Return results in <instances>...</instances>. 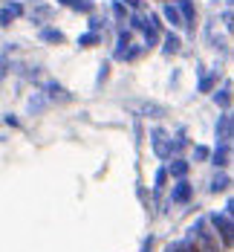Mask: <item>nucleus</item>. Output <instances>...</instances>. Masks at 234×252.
I'll list each match as a JSON object with an SVG mask.
<instances>
[{"mask_svg": "<svg viewBox=\"0 0 234 252\" xmlns=\"http://www.w3.org/2000/svg\"><path fill=\"white\" fill-rule=\"evenodd\" d=\"M107 70H110V64H102V73H99V81H104V78H107Z\"/></svg>", "mask_w": 234, "mask_h": 252, "instance_id": "obj_34", "label": "nucleus"}, {"mask_svg": "<svg viewBox=\"0 0 234 252\" xmlns=\"http://www.w3.org/2000/svg\"><path fill=\"white\" fill-rule=\"evenodd\" d=\"M188 241L194 244V250L197 252H220V241H217V235L211 232L206 218H197L191 229H188Z\"/></svg>", "mask_w": 234, "mask_h": 252, "instance_id": "obj_1", "label": "nucleus"}, {"mask_svg": "<svg viewBox=\"0 0 234 252\" xmlns=\"http://www.w3.org/2000/svg\"><path fill=\"white\" fill-rule=\"evenodd\" d=\"M38 38H41V41H47V44H64V41H67V35H64L61 29H55V26H41Z\"/></svg>", "mask_w": 234, "mask_h": 252, "instance_id": "obj_10", "label": "nucleus"}, {"mask_svg": "<svg viewBox=\"0 0 234 252\" xmlns=\"http://www.w3.org/2000/svg\"><path fill=\"white\" fill-rule=\"evenodd\" d=\"M12 21H15V18H12V12L3 6V9H0V26H12Z\"/></svg>", "mask_w": 234, "mask_h": 252, "instance_id": "obj_28", "label": "nucleus"}, {"mask_svg": "<svg viewBox=\"0 0 234 252\" xmlns=\"http://www.w3.org/2000/svg\"><path fill=\"white\" fill-rule=\"evenodd\" d=\"M50 15H52V9H50V6H35V9L29 12V18H32L35 24H41V21H47Z\"/></svg>", "mask_w": 234, "mask_h": 252, "instance_id": "obj_20", "label": "nucleus"}, {"mask_svg": "<svg viewBox=\"0 0 234 252\" xmlns=\"http://www.w3.org/2000/svg\"><path fill=\"white\" fill-rule=\"evenodd\" d=\"M3 122H6V125H12V127H18V125H21V122H18V119H15V116H12V113H9V116H6V119H3Z\"/></svg>", "mask_w": 234, "mask_h": 252, "instance_id": "obj_33", "label": "nucleus"}, {"mask_svg": "<svg viewBox=\"0 0 234 252\" xmlns=\"http://www.w3.org/2000/svg\"><path fill=\"white\" fill-rule=\"evenodd\" d=\"M130 29H133V32H145V29H148V21H145V15H142V12H130Z\"/></svg>", "mask_w": 234, "mask_h": 252, "instance_id": "obj_19", "label": "nucleus"}, {"mask_svg": "<svg viewBox=\"0 0 234 252\" xmlns=\"http://www.w3.org/2000/svg\"><path fill=\"white\" fill-rule=\"evenodd\" d=\"M6 9L12 12V18H24V15H26L24 3H18V0H9V3H6Z\"/></svg>", "mask_w": 234, "mask_h": 252, "instance_id": "obj_24", "label": "nucleus"}, {"mask_svg": "<svg viewBox=\"0 0 234 252\" xmlns=\"http://www.w3.org/2000/svg\"><path fill=\"white\" fill-rule=\"evenodd\" d=\"M229 186H232V177L226 174V171H220V174L211 177V183H208V191H211V194H220V191H229Z\"/></svg>", "mask_w": 234, "mask_h": 252, "instance_id": "obj_9", "label": "nucleus"}, {"mask_svg": "<svg viewBox=\"0 0 234 252\" xmlns=\"http://www.w3.org/2000/svg\"><path fill=\"white\" fill-rule=\"evenodd\" d=\"M122 3H125L128 9H133V12H139V9H142V0H122Z\"/></svg>", "mask_w": 234, "mask_h": 252, "instance_id": "obj_30", "label": "nucleus"}, {"mask_svg": "<svg viewBox=\"0 0 234 252\" xmlns=\"http://www.w3.org/2000/svg\"><path fill=\"white\" fill-rule=\"evenodd\" d=\"M47 96H50V99H61V101H70V99H73V96H70L61 84H55V81H50V84H47Z\"/></svg>", "mask_w": 234, "mask_h": 252, "instance_id": "obj_18", "label": "nucleus"}, {"mask_svg": "<svg viewBox=\"0 0 234 252\" xmlns=\"http://www.w3.org/2000/svg\"><path fill=\"white\" fill-rule=\"evenodd\" d=\"M214 84H217V76H203L200 78V93H211Z\"/></svg>", "mask_w": 234, "mask_h": 252, "instance_id": "obj_25", "label": "nucleus"}, {"mask_svg": "<svg viewBox=\"0 0 234 252\" xmlns=\"http://www.w3.org/2000/svg\"><path fill=\"white\" fill-rule=\"evenodd\" d=\"M162 18H165L168 24L174 26V29H180V26H185V21H182V15H180V9H177L174 3H165V6H162Z\"/></svg>", "mask_w": 234, "mask_h": 252, "instance_id": "obj_12", "label": "nucleus"}, {"mask_svg": "<svg viewBox=\"0 0 234 252\" xmlns=\"http://www.w3.org/2000/svg\"><path fill=\"white\" fill-rule=\"evenodd\" d=\"M151 145H154V154L159 159H171V157H174L171 136H168V130H162V127H151Z\"/></svg>", "mask_w": 234, "mask_h": 252, "instance_id": "obj_3", "label": "nucleus"}, {"mask_svg": "<svg viewBox=\"0 0 234 252\" xmlns=\"http://www.w3.org/2000/svg\"><path fill=\"white\" fill-rule=\"evenodd\" d=\"M223 215H229V218L234 215V200H232V197H229V200H226V206H223Z\"/></svg>", "mask_w": 234, "mask_h": 252, "instance_id": "obj_31", "label": "nucleus"}, {"mask_svg": "<svg viewBox=\"0 0 234 252\" xmlns=\"http://www.w3.org/2000/svg\"><path fill=\"white\" fill-rule=\"evenodd\" d=\"M110 9H113V18H116V21H128V6H125L122 0H113Z\"/></svg>", "mask_w": 234, "mask_h": 252, "instance_id": "obj_23", "label": "nucleus"}, {"mask_svg": "<svg viewBox=\"0 0 234 252\" xmlns=\"http://www.w3.org/2000/svg\"><path fill=\"white\" fill-rule=\"evenodd\" d=\"M159 41H162V52L165 55H177L182 50V41L177 32H165V35H159Z\"/></svg>", "mask_w": 234, "mask_h": 252, "instance_id": "obj_7", "label": "nucleus"}, {"mask_svg": "<svg viewBox=\"0 0 234 252\" xmlns=\"http://www.w3.org/2000/svg\"><path fill=\"white\" fill-rule=\"evenodd\" d=\"M130 44H133V41H130V29H119V41H116V52H113V58L119 61V58H122V52L128 50Z\"/></svg>", "mask_w": 234, "mask_h": 252, "instance_id": "obj_14", "label": "nucleus"}, {"mask_svg": "<svg viewBox=\"0 0 234 252\" xmlns=\"http://www.w3.org/2000/svg\"><path fill=\"white\" fill-rule=\"evenodd\" d=\"M214 104L223 107V110H229V104H232V87H229V84H226L223 90H214Z\"/></svg>", "mask_w": 234, "mask_h": 252, "instance_id": "obj_15", "label": "nucleus"}, {"mask_svg": "<svg viewBox=\"0 0 234 252\" xmlns=\"http://www.w3.org/2000/svg\"><path fill=\"white\" fill-rule=\"evenodd\" d=\"M142 52H145V47H139V44H130L128 50L122 52V58H119V61H136Z\"/></svg>", "mask_w": 234, "mask_h": 252, "instance_id": "obj_22", "label": "nucleus"}, {"mask_svg": "<svg viewBox=\"0 0 234 252\" xmlns=\"http://www.w3.org/2000/svg\"><path fill=\"white\" fill-rule=\"evenodd\" d=\"M102 29H107V21L96 18V15H90V32H99V35H102Z\"/></svg>", "mask_w": 234, "mask_h": 252, "instance_id": "obj_26", "label": "nucleus"}, {"mask_svg": "<svg viewBox=\"0 0 234 252\" xmlns=\"http://www.w3.org/2000/svg\"><path fill=\"white\" fill-rule=\"evenodd\" d=\"M211 165L214 168H229V162H232V145H226V142H217V148L211 151Z\"/></svg>", "mask_w": 234, "mask_h": 252, "instance_id": "obj_6", "label": "nucleus"}, {"mask_svg": "<svg viewBox=\"0 0 234 252\" xmlns=\"http://www.w3.org/2000/svg\"><path fill=\"white\" fill-rule=\"evenodd\" d=\"M208 157H211V151H208L206 145H194V159H200V162H206Z\"/></svg>", "mask_w": 234, "mask_h": 252, "instance_id": "obj_27", "label": "nucleus"}, {"mask_svg": "<svg viewBox=\"0 0 234 252\" xmlns=\"http://www.w3.org/2000/svg\"><path fill=\"white\" fill-rule=\"evenodd\" d=\"M174 6L180 9L182 21H185V26H194V18H197V9H194V3L191 0H174Z\"/></svg>", "mask_w": 234, "mask_h": 252, "instance_id": "obj_11", "label": "nucleus"}, {"mask_svg": "<svg viewBox=\"0 0 234 252\" xmlns=\"http://www.w3.org/2000/svg\"><path fill=\"white\" fill-rule=\"evenodd\" d=\"M191 197H194V186L188 183V177H185V180H174V189H171V203L182 206V203H191Z\"/></svg>", "mask_w": 234, "mask_h": 252, "instance_id": "obj_5", "label": "nucleus"}, {"mask_svg": "<svg viewBox=\"0 0 234 252\" xmlns=\"http://www.w3.org/2000/svg\"><path fill=\"white\" fill-rule=\"evenodd\" d=\"M151 247H154V235H151V238H145V244H142V250H139V252H151Z\"/></svg>", "mask_w": 234, "mask_h": 252, "instance_id": "obj_32", "label": "nucleus"}, {"mask_svg": "<svg viewBox=\"0 0 234 252\" xmlns=\"http://www.w3.org/2000/svg\"><path fill=\"white\" fill-rule=\"evenodd\" d=\"M96 44H102V35H99V32H84V35H78V47H81V50H90V47H96Z\"/></svg>", "mask_w": 234, "mask_h": 252, "instance_id": "obj_17", "label": "nucleus"}, {"mask_svg": "<svg viewBox=\"0 0 234 252\" xmlns=\"http://www.w3.org/2000/svg\"><path fill=\"white\" fill-rule=\"evenodd\" d=\"M206 220H208V226H211V232L217 235V241H220L226 250H232V244H234V223H232V218H229V215H223V212H214V215H208Z\"/></svg>", "mask_w": 234, "mask_h": 252, "instance_id": "obj_2", "label": "nucleus"}, {"mask_svg": "<svg viewBox=\"0 0 234 252\" xmlns=\"http://www.w3.org/2000/svg\"><path fill=\"white\" fill-rule=\"evenodd\" d=\"M139 113H142V116H151V119H159V116H165V107H162V104H154V101H145V104L139 107Z\"/></svg>", "mask_w": 234, "mask_h": 252, "instance_id": "obj_16", "label": "nucleus"}, {"mask_svg": "<svg viewBox=\"0 0 234 252\" xmlns=\"http://www.w3.org/2000/svg\"><path fill=\"white\" fill-rule=\"evenodd\" d=\"M223 24H226V29H229V32L234 29V24H232V9H226V12H223Z\"/></svg>", "mask_w": 234, "mask_h": 252, "instance_id": "obj_29", "label": "nucleus"}, {"mask_svg": "<svg viewBox=\"0 0 234 252\" xmlns=\"http://www.w3.org/2000/svg\"><path fill=\"white\" fill-rule=\"evenodd\" d=\"M168 186V168L162 165V168H156V177H154V191H162Z\"/></svg>", "mask_w": 234, "mask_h": 252, "instance_id": "obj_21", "label": "nucleus"}, {"mask_svg": "<svg viewBox=\"0 0 234 252\" xmlns=\"http://www.w3.org/2000/svg\"><path fill=\"white\" fill-rule=\"evenodd\" d=\"M188 171H191V165L185 159H180V157H174V162L168 165V177H174V180H185Z\"/></svg>", "mask_w": 234, "mask_h": 252, "instance_id": "obj_13", "label": "nucleus"}, {"mask_svg": "<svg viewBox=\"0 0 234 252\" xmlns=\"http://www.w3.org/2000/svg\"><path fill=\"white\" fill-rule=\"evenodd\" d=\"M58 6L73 9V12H84V15H93L96 12V3L93 0H58Z\"/></svg>", "mask_w": 234, "mask_h": 252, "instance_id": "obj_8", "label": "nucleus"}, {"mask_svg": "<svg viewBox=\"0 0 234 252\" xmlns=\"http://www.w3.org/2000/svg\"><path fill=\"white\" fill-rule=\"evenodd\" d=\"M214 133H217V142L232 145V139H234V119H232V113H229V110H223V113H220Z\"/></svg>", "mask_w": 234, "mask_h": 252, "instance_id": "obj_4", "label": "nucleus"}]
</instances>
